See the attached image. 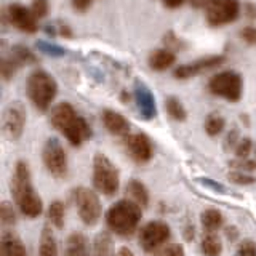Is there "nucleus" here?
Masks as SVG:
<instances>
[{
  "instance_id": "a19ab883",
  "label": "nucleus",
  "mask_w": 256,
  "mask_h": 256,
  "mask_svg": "<svg viewBox=\"0 0 256 256\" xmlns=\"http://www.w3.org/2000/svg\"><path fill=\"white\" fill-rule=\"evenodd\" d=\"M210 2L212 0H190V5L194 8H206Z\"/></svg>"
},
{
  "instance_id": "423d86ee",
  "label": "nucleus",
  "mask_w": 256,
  "mask_h": 256,
  "mask_svg": "<svg viewBox=\"0 0 256 256\" xmlns=\"http://www.w3.org/2000/svg\"><path fill=\"white\" fill-rule=\"evenodd\" d=\"M72 200H74L78 218L82 220L85 226H94L100 221L102 206L100 202L98 194L93 189L78 186L72 192Z\"/></svg>"
},
{
  "instance_id": "ddd939ff",
  "label": "nucleus",
  "mask_w": 256,
  "mask_h": 256,
  "mask_svg": "<svg viewBox=\"0 0 256 256\" xmlns=\"http://www.w3.org/2000/svg\"><path fill=\"white\" fill-rule=\"evenodd\" d=\"M224 62V56L221 54H216V56H206L204 60H197L190 64H182V66H178L174 69L173 76L176 78H189V77H194L202 74V72L208 70V69H213V68H218Z\"/></svg>"
},
{
  "instance_id": "58836bf2",
  "label": "nucleus",
  "mask_w": 256,
  "mask_h": 256,
  "mask_svg": "<svg viewBox=\"0 0 256 256\" xmlns=\"http://www.w3.org/2000/svg\"><path fill=\"white\" fill-rule=\"evenodd\" d=\"M184 237H186V240L194 238V226H192V222L184 226Z\"/></svg>"
},
{
  "instance_id": "4468645a",
  "label": "nucleus",
  "mask_w": 256,
  "mask_h": 256,
  "mask_svg": "<svg viewBox=\"0 0 256 256\" xmlns=\"http://www.w3.org/2000/svg\"><path fill=\"white\" fill-rule=\"evenodd\" d=\"M30 61H34V56L26 46H13L10 53L2 60V77L5 80L12 78L16 70Z\"/></svg>"
},
{
  "instance_id": "f03ea898",
  "label": "nucleus",
  "mask_w": 256,
  "mask_h": 256,
  "mask_svg": "<svg viewBox=\"0 0 256 256\" xmlns=\"http://www.w3.org/2000/svg\"><path fill=\"white\" fill-rule=\"evenodd\" d=\"M52 125L60 130L64 138H66L72 146H82V144L90 140L92 128L86 124L84 117H80L76 109L69 102H60L52 109L50 114Z\"/></svg>"
},
{
  "instance_id": "dca6fc26",
  "label": "nucleus",
  "mask_w": 256,
  "mask_h": 256,
  "mask_svg": "<svg viewBox=\"0 0 256 256\" xmlns=\"http://www.w3.org/2000/svg\"><path fill=\"white\" fill-rule=\"evenodd\" d=\"M102 124L106 126V130L114 134V136H125L130 132V124H128V120L122 116L118 114V112L112 110V109H104L102 110Z\"/></svg>"
},
{
  "instance_id": "a211bd4d",
  "label": "nucleus",
  "mask_w": 256,
  "mask_h": 256,
  "mask_svg": "<svg viewBox=\"0 0 256 256\" xmlns=\"http://www.w3.org/2000/svg\"><path fill=\"white\" fill-rule=\"evenodd\" d=\"M62 256H90L88 240L82 232H72L66 238Z\"/></svg>"
},
{
  "instance_id": "a878e982",
  "label": "nucleus",
  "mask_w": 256,
  "mask_h": 256,
  "mask_svg": "<svg viewBox=\"0 0 256 256\" xmlns=\"http://www.w3.org/2000/svg\"><path fill=\"white\" fill-rule=\"evenodd\" d=\"M165 109L168 112V116L173 120H176V122H184L188 118L186 108L182 106V102L176 96H168L165 100Z\"/></svg>"
},
{
  "instance_id": "c756f323",
  "label": "nucleus",
  "mask_w": 256,
  "mask_h": 256,
  "mask_svg": "<svg viewBox=\"0 0 256 256\" xmlns=\"http://www.w3.org/2000/svg\"><path fill=\"white\" fill-rule=\"evenodd\" d=\"M0 220H2L4 226H13L16 222V213L12 204L2 202V205H0Z\"/></svg>"
},
{
  "instance_id": "39448f33",
  "label": "nucleus",
  "mask_w": 256,
  "mask_h": 256,
  "mask_svg": "<svg viewBox=\"0 0 256 256\" xmlns=\"http://www.w3.org/2000/svg\"><path fill=\"white\" fill-rule=\"evenodd\" d=\"M93 186L101 194L112 197L120 188L117 166L104 154H96L93 158Z\"/></svg>"
},
{
  "instance_id": "0eeeda50",
  "label": "nucleus",
  "mask_w": 256,
  "mask_h": 256,
  "mask_svg": "<svg viewBox=\"0 0 256 256\" xmlns=\"http://www.w3.org/2000/svg\"><path fill=\"white\" fill-rule=\"evenodd\" d=\"M208 90L214 96H220V98H224L226 101L237 102L242 98V90H244L242 77H240L237 72L222 70L210 78Z\"/></svg>"
},
{
  "instance_id": "c9c22d12",
  "label": "nucleus",
  "mask_w": 256,
  "mask_h": 256,
  "mask_svg": "<svg viewBox=\"0 0 256 256\" xmlns=\"http://www.w3.org/2000/svg\"><path fill=\"white\" fill-rule=\"evenodd\" d=\"M240 37H242L248 45H254L256 44V28L248 26L242 32H240Z\"/></svg>"
},
{
  "instance_id": "c03bdc74",
  "label": "nucleus",
  "mask_w": 256,
  "mask_h": 256,
  "mask_svg": "<svg viewBox=\"0 0 256 256\" xmlns=\"http://www.w3.org/2000/svg\"><path fill=\"white\" fill-rule=\"evenodd\" d=\"M254 154H256V148H254Z\"/></svg>"
},
{
  "instance_id": "aec40b11",
  "label": "nucleus",
  "mask_w": 256,
  "mask_h": 256,
  "mask_svg": "<svg viewBox=\"0 0 256 256\" xmlns=\"http://www.w3.org/2000/svg\"><path fill=\"white\" fill-rule=\"evenodd\" d=\"M176 61V56L172 50H166V48H160V50L152 52L148 64L152 70H157V72H162L166 70L168 68H172Z\"/></svg>"
},
{
  "instance_id": "473e14b6",
  "label": "nucleus",
  "mask_w": 256,
  "mask_h": 256,
  "mask_svg": "<svg viewBox=\"0 0 256 256\" xmlns=\"http://www.w3.org/2000/svg\"><path fill=\"white\" fill-rule=\"evenodd\" d=\"M252 150H253V141L250 138H242L236 146V156L237 158H248Z\"/></svg>"
},
{
  "instance_id": "412c9836",
  "label": "nucleus",
  "mask_w": 256,
  "mask_h": 256,
  "mask_svg": "<svg viewBox=\"0 0 256 256\" xmlns=\"http://www.w3.org/2000/svg\"><path fill=\"white\" fill-rule=\"evenodd\" d=\"M126 196L134 204H138L141 208H146L149 205V190L144 186V182L140 180H130L126 184Z\"/></svg>"
},
{
  "instance_id": "6ab92c4d",
  "label": "nucleus",
  "mask_w": 256,
  "mask_h": 256,
  "mask_svg": "<svg viewBox=\"0 0 256 256\" xmlns=\"http://www.w3.org/2000/svg\"><path fill=\"white\" fill-rule=\"evenodd\" d=\"M0 252H2V256H28L26 246L13 232L4 234L2 242H0Z\"/></svg>"
},
{
  "instance_id": "f704fd0d",
  "label": "nucleus",
  "mask_w": 256,
  "mask_h": 256,
  "mask_svg": "<svg viewBox=\"0 0 256 256\" xmlns=\"http://www.w3.org/2000/svg\"><path fill=\"white\" fill-rule=\"evenodd\" d=\"M236 256H256V244L253 240H244L238 245Z\"/></svg>"
},
{
  "instance_id": "9b49d317",
  "label": "nucleus",
  "mask_w": 256,
  "mask_h": 256,
  "mask_svg": "<svg viewBox=\"0 0 256 256\" xmlns=\"http://www.w3.org/2000/svg\"><path fill=\"white\" fill-rule=\"evenodd\" d=\"M24 125H26V109L20 101L10 102L4 112V132L6 138L12 141L20 140Z\"/></svg>"
},
{
  "instance_id": "9d476101",
  "label": "nucleus",
  "mask_w": 256,
  "mask_h": 256,
  "mask_svg": "<svg viewBox=\"0 0 256 256\" xmlns=\"http://www.w3.org/2000/svg\"><path fill=\"white\" fill-rule=\"evenodd\" d=\"M240 14L238 0H212L205 8V18L213 28H220L237 20Z\"/></svg>"
},
{
  "instance_id": "1a4fd4ad",
  "label": "nucleus",
  "mask_w": 256,
  "mask_h": 256,
  "mask_svg": "<svg viewBox=\"0 0 256 256\" xmlns=\"http://www.w3.org/2000/svg\"><path fill=\"white\" fill-rule=\"evenodd\" d=\"M172 237L170 226L164 221H149L140 230V245L144 252L156 253Z\"/></svg>"
},
{
  "instance_id": "c85d7f7f",
  "label": "nucleus",
  "mask_w": 256,
  "mask_h": 256,
  "mask_svg": "<svg viewBox=\"0 0 256 256\" xmlns=\"http://www.w3.org/2000/svg\"><path fill=\"white\" fill-rule=\"evenodd\" d=\"M228 178H229L230 182L237 184V186H252V184L256 182V180L253 178L252 174H246L245 172H238V170L229 172Z\"/></svg>"
},
{
  "instance_id": "79ce46f5",
  "label": "nucleus",
  "mask_w": 256,
  "mask_h": 256,
  "mask_svg": "<svg viewBox=\"0 0 256 256\" xmlns=\"http://www.w3.org/2000/svg\"><path fill=\"white\" fill-rule=\"evenodd\" d=\"M116 256H134V254H133L132 250H128V248L124 246V248H120V250L116 253Z\"/></svg>"
},
{
  "instance_id": "4c0bfd02",
  "label": "nucleus",
  "mask_w": 256,
  "mask_h": 256,
  "mask_svg": "<svg viewBox=\"0 0 256 256\" xmlns=\"http://www.w3.org/2000/svg\"><path fill=\"white\" fill-rule=\"evenodd\" d=\"M93 2H94V0H72V6H74L77 12L84 13L92 6Z\"/></svg>"
},
{
  "instance_id": "ea45409f",
  "label": "nucleus",
  "mask_w": 256,
  "mask_h": 256,
  "mask_svg": "<svg viewBox=\"0 0 256 256\" xmlns=\"http://www.w3.org/2000/svg\"><path fill=\"white\" fill-rule=\"evenodd\" d=\"M186 0H164V4H165V6H168V8H178V6H181Z\"/></svg>"
},
{
  "instance_id": "b1692460",
  "label": "nucleus",
  "mask_w": 256,
  "mask_h": 256,
  "mask_svg": "<svg viewBox=\"0 0 256 256\" xmlns=\"http://www.w3.org/2000/svg\"><path fill=\"white\" fill-rule=\"evenodd\" d=\"M200 222H202V228L206 232H216L224 224V218L220 210H216V208H206L200 214Z\"/></svg>"
},
{
  "instance_id": "2f4dec72",
  "label": "nucleus",
  "mask_w": 256,
  "mask_h": 256,
  "mask_svg": "<svg viewBox=\"0 0 256 256\" xmlns=\"http://www.w3.org/2000/svg\"><path fill=\"white\" fill-rule=\"evenodd\" d=\"M30 12L32 14L36 16V20H42L45 18V16L48 14V12H50V5H48V0H34L30 5Z\"/></svg>"
},
{
  "instance_id": "6e6552de",
  "label": "nucleus",
  "mask_w": 256,
  "mask_h": 256,
  "mask_svg": "<svg viewBox=\"0 0 256 256\" xmlns=\"http://www.w3.org/2000/svg\"><path fill=\"white\" fill-rule=\"evenodd\" d=\"M42 160L46 172L54 176V178H64L69 172L66 150H64L62 144L56 138L46 140L42 150Z\"/></svg>"
},
{
  "instance_id": "e433bc0d",
  "label": "nucleus",
  "mask_w": 256,
  "mask_h": 256,
  "mask_svg": "<svg viewBox=\"0 0 256 256\" xmlns=\"http://www.w3.org/2000/svg\"><path fill=\"white\" fill-rule=\"evenodd\" d=\"M238 132L237 130H230L229 134L226 136V140H224V148L226 149H236V146L238 144Z\"/></svg>"
},
{
  "instance_id": "7ed1b4c3",
  "label": "nucleus",
  "mask_w": 256,
  "mask_h": 256,
  "mask_svg": "<svg viewBox=\"0 0 256 256\" xmlns=\"http://www.w3.org/2000/svg\"><path fill=\"white\" fill-rule=\"evenodd\" d=\"M141 216L142 212L138 204H134L130 198L118 200V202L109 206V210L106 213V224L114 234L122 237H130L138 229Z\"/></svg>"
},
{
  "instance_id": "4be33fe9",
  "label": "nucleus",
  "mask_w": 256,
  "mask_h": 256,
  "mask_svg": "<svg viewBox=\"0 0 256 256\" xmlns=\"http://www.w3.org/2000/svg\"><path fill=\"white\" fill-rule=\"evenodd\" d=\"M90 256H114V242L109 232L102 230L94 237Z\"/></svg>"
},
{
  "instance_id": "bb28decb",
  "label": "nucleus",
  "mask_w": 256,
  "mask_h": 256,
  "mask_svg": "<svg viewBox=\"0 0 256 256\" xmlns=\"http://www.w3.org/2000/svg\"><path fill=\"white\" fill-rule=\"evenodd\" d=\"M48 221L56 229H61L64 226V204L60 200H54L48 206Z\"/></svg>"
},
{
  "instance_id": "72a5a7b5",
  "label": "nucleus",
  "mask_w": 256,
  "mask_h": 256,
  "mask_svg": "<svg viewBox=\"0 0 256 256\" xmlns=\"http://www.w3.org/2000/svg\"><path fill=\"white\" fill-rule=\"evenodd\" d=\"M230 166L236 168L238 172H253L256 170V162L254 160H250V158H238V160H232L230 162Z\"/></svg>"
},
{
  "instance_id": "f8f14e48",
  "label": "nucleus",
  "mask_w": 256,
  "mask_h": 256,
  "mask_svg": "<svg viewBox=\"0 0 256 256\" xmlns=\"http://www.w3.org/2000/svg\"><path fill=\"white\" fill-rule=\"evenodd\" d=\"M6 14L10 24L18 30L26 32V34H34L37 30V20L32 14L30 8H26L20 4H12L8 6Z\"/></svg>"
},
{
  "instance_id": "2eb2a0df",
  "label": "nucleus",
  "mask_w": 256,
  "mask_h": 256,
  "mask_svg": "<svg viewBox=\"0 0 256 256\" xmlns=\"http://www.w3.org/2000/svg\"><path fill=\"white\" fill-rule=\"evenodd\" d=\"M126 149L130 157L138 164H146L152 158V142L144 133H136L128 136Z\"/></svg>"
},
{
  "instance_id": "7c9ffc66",
  "label": "nucleus",
  "mask_w": 256,
  "mask_h": 256,
  "mask_svg": "<svg viewBox=\"0 0 256 256\" xmlns=\"http://www.w3.org/2000/svg\"><path fill=\"white\" fill-rule=\"evenodd\" d=\"M154 256H184V246L181 244H165L154 253Z\"/></svg>"
},
{
  "instance_id": "cd10ccee",
  "label": "nucleus",
  "mask_w": 256,
  "mask_h": 256,
  "mask_svg": "<svg viewBox=\"0 0 256 256\" xmlns=\"http://www.w3.org/2000/svg\"><path fill=\"white\" fill-rule=\"evenodd\" d=\"M224 118L220 114H210L205 118V132L208 136H218L224 130Z\"/></svg>"
},
{
  "instance_id": "393cba45",
  "label": "nucleus",
  "mask_w": 256,
  "mask_h": 256,
  "mask_svg": "<svg viewBox=\"0 0 256 256\" xmlns=\"http://www.w3.org/2000/svg\"><path fill=\"white\" fill-rule=\"evenodd\" d=\"M200 248H202V253L205 256H220L222 252V242L214 232H208V234L202 238Z\"/></svg>"
},
{
  "instance_id": "f3484780",
  "label": "nucleus",
  "mask_w": 256,
  "mask_h": 256,
  "mask_svg": "<svg viewBox=\"0 0 256 256\" xmlns=\"http://www.w3.org/2000/svg\"><path fill=\"white\" fill-rule=\"evenodd\" d=\"M134 94H136V102H138V108H140V114L146 120L154 118L157 110H156V101L152 93L142 84H136Z\"/></svg>"
},
{
  "instance_id": "f257e3e1",
  "label": "nucleus",
  "mask_w": 256,
  "mask_h": 256,
  "mask_svg": "<svg viewBox=\"0 0 256 256\" xmlns=\"http://www.w3.org/2000/svg\"><path fill=\"white\" fill-rule=\"evenodd\" d=\"M10 186H12V196L14 204L18 205L20 212L24 216H28V218H37V216L42 214L44 212L42 198H40L34 186H32L30 168L24 160H20L16 164Z\"/></svg>"
},
{
  "instance_id": "37998d69",
  "label": "nucleus",
  "mask_w": 256,
  "mask_h": 256,
  "mask_svg": "<svg viewBox=\"0 0 256 256\" xmlns=\"http://www.w3.org/2000/svg\"><path fill=\"white\" fill-rule=\"evenodd\" d=\"M226 234L229 236L230 240H236V237H237V229L234 226H229V229L226 230Z\"/></svg>"
},
{
  "instance_id": "5701e85b",
  "label": "nucleus",
  "mask_w": 256,
  "mask_h": 256,
  "mask_svg": "<svg viewBox=\"0 0 256 256\" xmlns=\"http://www.w3.org/2000/svg\"><path fill=\"white\" fill-rule=\"evenodd\" d=\"M38 256H58V244H56L50 226H45L42 229V234H40Z\"/></svg>"
},
{
  "instance_id": "20e7f679",
  "label": "nucleus",
  "mask_w": 256,
  "mask_h": 256,
  "mask_svg": "<svg viewBox=\"0 0 256 256\" xmlns=\"http://www.w3.org/2000/svg\"><path fill=\"white\" fill-rule=\"evenodd\" d=\"M26 93L30 102L38 110H48V108L52 106L53 100L56 98L58 93V85H56L54 78L48 74V72L37 69L28 77L26 82Z\"/></svg>"
}]
</instances>
